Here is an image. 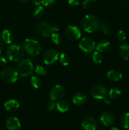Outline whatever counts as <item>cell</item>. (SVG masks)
Here are the masks:
<instances>
[{"instance_id": "6da1fadb", "label": "cell", "mask_w": 129, "mask_h": 130, "mask_svg": "<svg viewBox=\"0 0 129 130\" xmlns=\"http://www.w3.org/2000/svg\"><path fill=\"white\" fill-rule=\"evenodd\" d=\"M82 29L88 33L94 32L99 27V22L96 17L93 15H87L82 21Z\"/></svg>"}, {"instance_id": "7a4b0ae2", "label": "cell", "mask_w": 129, "mask_h": 130, "mask_svg": "<svg viewBox=\"0 0 129 130\" xmlns=\"http://www.w3.org/2000/svg\"><path fill=\"white\" fill-rule=\"evenodd\" d=\"M6 54L10 60L18 62L21 60L25 55V50L19 44H11L8 48Z\"/></svg>"}, {"instance_id": "3957f363", "label": "cell", "mask_w": 129, "mask_h": 130, "mask_svg": "<svg viewBox=\"0 0 129 130\" xmlns=\"http://www.w3.org/2000/svg\"><path fill=\"white\" fill-rule=\"evenodd\" d=\"M36 32L43 37L48 38L54 32L59 31V28L56 25H51L48 22H40L35 27Z\"/></svg>"}, {"instance_id": "277c9868", "label": "cell", "mask_w": 129, "mask_h": 130, "mask_svg": "<svg viewBox=\"0 0 129 130\" xmlns=\"http://www.w3.org/2000/svg\"><path fill=\"white\" fill-rule=\"evenodd\" d=\"M17 71L22 77L31 76L34 72V66L32 61L29 58L22 59L18 64Z\"/></svg>"}, {"instance_id": "5b68a950", "label": "cell", "mask_w": 129, "mask_h": 130, "mask_svg": "<svg viewBox=\"0 0 129 130\" xmlns=\"http://www.w3.org/2000/svg\"><path fill=\"white\" fill-rule=\"evenodd\" d=\"M24 50L31 56H37L41 52L40 43L33 39H26L24 42Z\"/></svg>"}, {"instance_id": "8992f818", "label": "cell", "mask_w": 129, "mask_h": 130, "mask_svg": "<svg viewBox=\"0 0 129 130\" xmlns=\"http://www.w3.org/2000/svg\"><path fill=\"white\" fill-rule=\"evenodd\" d=\"M18 72L13 67H6L1 72V76L3 79L7 83H13L17 81L18 78Z\"/></svg>"}, {"instance_id": "52a82bcc", "label": "cell", "mask_w": 129, "mask_h": 130, "mask_svg": "<svg viewBox=\"0 0 129 130\" xmlns=\"http://www.w3.org/2000/svg\"><path fill=\"white\" fill-rule=\"evenodd\" d=\"M80 49L85 53H89L93 52L96 46V43L90 38H84L80 40L78 44Z\"/></svg>"}, {"instance_id": "ba28073f", "label": "cell", "mask_w": 129, "mask_h": 130, "mask_svg": "<svg viewBox=\"0 0 129 130\" xmlns=\"http://www.w3.org/2000/svg\"><path fill=\"white\" fill-rule=\"evenodd\" d=\"M65 90L61 85H56L53 86L49 92V97L51 100H59L64 96Z\"/></svg>"}, {"instance_id": "9c48e42d", "label": "cell", "mask_w": 129, "mask_h": 130, "mask_svg": "<svg viewBox=\"0 0 129 130\" xmlns=\"http://www.w3.org/2000/svg\"><path fill=\"white\" fill-rule=\"evenodd\" d=\"M59 57L57 51L53 49L48 50L43 55V61L46 65H51L56 62Z\"/></svg>"}, {"instance_id": "30bf717a", "label": "cell", "mask_w": 129, "mask_h": 130, "mask_svg": "<svg viewBox=\"0 0 129 130\" xmlns=\"http://www.w3.org/2000/svg\"><path fill=\"white\" fill-rule=\"evenodd\" d=\"M108 91L106 88L101 85H95L91 89V94L94 99H104L107 96Z\"/></svg>"}, {"instance_id": "8fae6325", "label": "cell", "mask_w": 129, "mask_h": 130, "mask_svg": "<svg viewBox=\"0 0 129 130\" xmlns=\"http://www.w3.org/2000/svg\"><path fill=\"white\" fill-rule=\"evenodd\" d=\"M66 36L69 39L75 41L81 37V31L79 28L74 25H70L65 29Z\"/></svg>"}, {"instance_id": "7c38bea8", "label": "cell", "mask_w": 129, "mask_h": 130, "mask_svg": "<svg viewBox=\"0 0 129 130\" xmlns=\"http://www.w3.org/2000/svg\"><path fill=\"white\" fill-rule=\"evenodd\" d=\"M82 126L84 130H96L97 123L92 117H85L82 121Z\"/></svg>"}, {"instance_id": "4fadbf2b", "label": "cell", "mask_w": 129, "mask_h": 130, "mask_svg": "<svg viewBox=\"0 0 129 130\" xmlns=\"http://www.w3.org/2000/svg\"><path fill=\"white\" fill-rule=\"evenodd\" d=\"M100 120L103 125L110 126L115 123V117L114 114L110 112H104L100 116Z\"/></svg>"}, {"instance_id": "5bb4252c", "label": "cell", "mask_w": 129, "mask_h": 130, "mask_svg": "<svg viewBox=\"0 0 129 130\" xmlns=\"http://www.w3.org/2000/svg\"><path fill=\"white\" fill-rule=\"evenodd\" d=\"M6 127L8 130H20V121L16 117H10L6 121Z\"/></svg>"}, {"instance_id": "9a60e30c", "label": "cell", "mask_w": 129, "mask_h": 130, "mask_svg": "<svg viewBox=\"0 0 129 130\" xmlns=\"http://www.w3.org/2000/svg\"><path fill=\"white\" fill-rule=\"evenodd\" d=\"M87 100V95L82 92L77 93L73 96L72 101L74 104L77 105H82L86 102Z\"/></svg>"}, {"instance_id": "2e32d148", "label": "cell", "mask_w": 129, "mask_h": 130, "mask_svg": "<svg viewBox=\"0 0 129 130\" xmlns=\"http://www.w3.org/2000/svg\"><path fill=\"white\" fill-rule=\"evenodd\" d=\"M19 106H20L19 103L16 100H14V99L7 100L4 104V107L6 109V110L9 112L16 111L19 108Z\"/></svg>"}, {"instance_id": "e0dca14e", "label": "cell", "mask_w": 129, "mask_h": 130, "mask_svg": "<svg viewBox=\"0 0 129 130\" xmlns=\"http://www.w3.org/2000/svg\"><path fill=\"white\" fill-rule=\"evenodd\" d=\"M1 38L5 44H11L13 40V35L10 30L5 29L1 33Z\"/></svg>"}, {"instance_id": "ac0fdd59", "label": "cell", "mask_w": 129, "mask_h": 130, "mask_svg": "<svg viewBox=\"0 0 129 130\" xmlns=\"http://www.w3.org/2000/svg\"><path fill=\"white\" fill-rule=\"evenodd\" d=\"M107 77L111 81H118L122 78V74L118 70L112 69L108 72Z\"/></svg>"}, {"instance_id": "d6986e66", "label": "cell", "mask_w": 129, "mask_h": 130, "mask_svg": "<svg viewBox=\"0 0 129 130\" xmlns=\"http://www.w3.org/2000/svg\"><path fill=\"white\" fill-rule=\"evenodd\" d=\"M110 48V43L106 40H101L96 44V48L99 52H106Z\"/></svg>"}, {"instance_id": "ffe728a7", "label": "cell", "mask_w": 129, "mask_h": 130, "mask_svg": "<svg viewBox=\"0 0 129 130\" xmlns=\"http://www.w3.org/2000/svg\"><path fill=\"white\" fill-rule=\"evenodd\" d=\"M57 109L58 111H59L61 113L67 112L70 109V105L68 102L66 100H59L56 103Z\"/></svg>"}, {"instance_id": "44dd1931", "label": "cell", "mask_w": 129, "mask_h": 130, "mask_svg": "<svg viewBox=\"0 0 129 130\" xmlns=\"http://www.w3.org/2000/svg\"><path fill=\"white\" fill-rule=\"evenodd\" d=\"M120 55L125 60H129V45L126 44H122L119 48Z\"/></svg>"}, {"instance_id": "7402d4cb", "label": "cell", "mask_w": 129, "mask_h": 130, "mask_svg": "<svg viewBox=\"0 0 129 130\" xmlns=\"http://www.w3.org/2000/svg\"><path fill=\"white\" fill-rule=\"evenodd\" d=\"M120 123L123 128L126 129H129V112L123 114L121 117Z\"/></svg>"}, {"instance_id": "603a6c76", "label": "cell", "mask_w": 129, "mask_h": 130, "mask_svg": "<svg viewBox=\"0 0 129 130\" xmlns=\"http://www.w3.org/2000/svg\"><path fill=\"white\" fill-rule=\"evenodd\" d=\"M30 84H31L33 87L37 89L41 86L42 81L39 77L36 76H34L30 78Z\"/></svg>"}, {"instance_id": "cb8c5ba5", "label": "cell", "mask_w": 129, "mask_h": 130, "mask_svg": "<svg viewBox=\"0 0 129 130\" xmlns=\"http://www.w3.org/2000/svg\"><path fill=\"white\" fill-rule=\"evenodd\" d=\"M59 62L61 63L63 66H68L70 63V58L68 56V55H67V53H62L59 55Z\"/></svg>"}, {"instance_id": "d4e9b609", "label": "cell", "mask_w": 129, "mask_h": 130, "mask_svg": "<svg viewBox=\"0 0 129 130\" xmlns=\"http://www.w3.org/2000/svg\"><path fill=\"white\" fill-rule=\"evenodd\" d=\"M121 95V92L117 88H113L110 90L109 92V96L111 99H116L120 97Z\"/></svg>"}, {"instance_id": "484cf974", "label": "cell", "mask_w": 129, "mask_h": 130, "mask_svg": "<svg viewBox=\"0 0 129 130\" xmlns=\"http://www.w3.org/2000/svg\"><path fill=\"white\" fill-rule=\"evenodd\" d=\"M44 8L41 6H38L34 9V11H33V14L34 16L36 18H40L44 15Z\"/></svg>"}, {"instance_id": "4316f807", "label": "cell", "mask_w": 129, "mask_h": 130, "mask_svg": "<svg viewBox=\"0 0 129 130\" xmlns=\"http://www.w3.org/2000/svg\"><path fill=\"white\" fill-rule=\"evenodd\" d=\"M51 38L52 41H53V42L54 44H57V45H59V44H60L61 43L62 38L58 33L54 32L53 34H52V35L51 36Z\"/></svg>"}, {"instance_id": "83f0119b", "label": "cell", "mask_w": 129, "mask_h": 130, "mask_svg": "<svg viewBox=\"0 0 129 130\" xmlns=\"http://www.w3.org/2000/svg\"><path fill=\"white\" fill-rule=\"evenodd\" d=\"M34 71H35V72L37 74L40 75V76H45L47 74V71L46 70V69L43 66H40V65H37V66H35V69H34Z\"/></svg>"}, {"instance_id": "f1b7e54d", "label": "cell", "mask_w": 129, "mask_h": 130, "mask_svg": "<svg viewBox=\"0 0 129 130\" xmlns=\"http://www.w3.org/2000/svg\"><path fill=\"white\" fill-rule=\"evenodd\" d=\"M92 60H93L94 62L96 63H100L102 62V55L99 52H94L93 55L92 57Z\"/></svg>"}, {"instance_id": "f546056e", "label": "cell", "mask_w": 129, "mask_h": 130, "mask_svg": "<svg viewBox=\"0 0 129 130\" xmlns=\"http://www.w3.org/2000/svg\"><path fill=\"white\" fill-rule=\"evenodd\" d=\"M99 25L100 26H101V30L103 32L104 34H106V35L110 34V28H109L108 24L107 23L105 22H102L101 23V24H99Z\"/></svg>"}, {"instance_id": "4dcf8cb0", "label": "cell", "mask_w": 129, "mask_h": 130, "mask_svg": "<svg viewBox=\"0 0 129 130\" xmlns=\"http://www.w3.org/2000/svg\"><path fill=\"white\" fill-rule=\"evenodd\" d=\"M116 37H117V39H118L119 41L123 42L124 41L126 38V33H125L123 30H120V31H118V32L117 33Z\"/></svg>"}, {"instance_id": "1f68e13d", "label": "cell", "mask_w": 129, "mask_h": 130, "mask_svg": "<svg viewBox=\"0 0 129 130\" xmlns=\"http://www.w3.org/2000/svg\"><path fill=\"white\" fill-rule=\"evenodd\" d=\"M57 0H41L42 4L45 6H51L56 3Z\"/></svg>"}, {"instance_id": "d6a6232c", "label": "cell", "mask_w": 129, "mask_h": 130, "mask_svg": "<svg viewBox=\"0 0 129 130\" xmlns=\"http://www.w3.org/2000/svg\"><path fill=\"white\" fill-rule=\"evenodd\" d=\"M56 105V104L54 102V101L53 100H51V101L49 102L48 103V105H47V107H48V109L49 110H53V109L55 108Z\"/></svg>"}, {"instance_id": "836d02e7", "label": "cell", "mask_w": 129, "mask_h": 130, "mask_svg": "<svg viewBox=\"0 0 129 130\" xmlns=\"http://www.w3.org/2000/svg\"><path fill=\"white\" fill-rule=\"evenodd\" d=\"M81 0H68V4L71 6H78L80 3Z\"/></svg>"}, {"instance_id": "e575fe53", "label": "cell", "mask_w": 129, "mask_h": 130, "mask_svg": "<svg viewBox=\"0 0 129 130\" xmlns=\"http://www.w3.org/2000/svg\"><path fill=\"white\" fill-rule=\"evenodd\" d=\"M7 63L6 58L2 55H0V66H4Z\"/></svg>"}, {"instance_id": "d590c367", "label": "cell", "mask_w": 129, "mask_h": 130, "mask_svg": "<svg viewBox=\"0 0 129 130\" xmlns=\"http://www.w3.org/2000/svg\"><path fill=\"white\" fill-rule=\"evenodd\" d=\"M89 1L85 0V1H83V3H82V7H83L84 9L87 8L89 6Z\"/></svg>"}, {"instance_id": "8d00e7d4", "label": "cell", "mask_w": 129, "mask_h": 130, "mask_svg": "<svg viewBox=\"0 0 129 130\" xmlns=\"http://www.w3.org/2000/svg\"><path fill=\"white\" fill-rule=\"evenodd\" d=\"M33 4L35 6H39L40 4H42L41 0H33Z\"/></svg>"}, {"instance_id": "74e56055", "label": "cell", "mask_w": 129, "mask_h": 130, "mask_svg": "<svg viewBox=\"0 0 129 130\" xmlns=\"http://www.w3.org/2000/svg\"><path fill=\"white\" fill-rule=\"evenodd\" d=\"M104 101L105 104H111V100L110 99V98L107 97V96H106V97L104 99Z\"/></svg>"}, {"instance_id": "f35d334b", "label": "cell", "mask_w": 129, "mask_h": 130, "mask_svg": "<svg viewBox=\"0 0 129 130\" xmlns=\"http://www.w3.org/2000/svg\"><path fill=\"white\" fill-rule=\"evenodd\" d=\"M3 50V44L2 42L0 41V53L2 52Z\"/></svg>"}, {"instance_id": "ab89813d", "label": "cell", "mask_w": 129, "mask_h": 130, "mask_svg": "<svg viewBox=\"0 0 129 130\" xmlns=\"http://www.w3.org/2000/svg\"><path fill=\"white\" fill-rule=\"evenodd\" d=\"M111 130H119V129H118L117 128H116V127H113V128L111 129Z\"/></svg>"}, {"instance_id": "60d3db41", "label": "cell", "mask_w": 129, "mask_h": 130, "mask_svg": "<svg viewBox=\"0 0 129 130\" xmlns=\"http://www.w3.org/2000/svg\"><path fill=\"white\" fill-rule=\"evenodd\" d=\"M18 1H21V2H27V1H28L29 0H18Z\"/></svg>"}, {"instance_id": "b9f144b4", "label": "cell", "mask_w": 129, "mask_h": 130, "mask_svg": "<svg viewBox=\"0 0 129 130\" xmlns=\"http://www.w3.org/2000/svg\"><path fill=\"white\" fill-rule=\"evenodd\" d=\"M86 1H95L96 0H86Z\"/></svg>"}, {"instance_id": "7bdbcfd3", "label": "cell", "mask_w": 129, "mask_h": 130, "mask_svg": "<svg viewBox=\"0 0 129 130\" xmlns=\"http://www.w3.org/2000/svg\"><path fill=\"white\" fill-rule=\"evenodd\" d=\"M97 130H104V129H97Z\"/></svg>"}]
</instances>
